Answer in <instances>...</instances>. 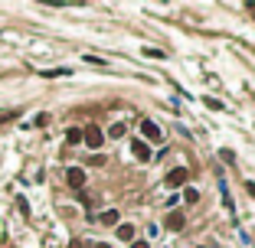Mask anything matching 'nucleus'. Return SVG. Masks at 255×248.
Segmentation results:
<instances>
[{
    "instance_id": "obj_5",
    "label": "nucleus",
    "mask_w": 255,
    "mask_h": 248,
    "mask_svg": "<svg viewBox=\"0 0 255 248\" xmlns=\"http://www.w3.org/2000/svg\"><path fill=\"white\" fill-rule=\"evenodd\" d=\"M183 222H187V219H183V212H177V209L167 216V229H170V232H180V229H183Z\"/></svg>"
},
{
    "instance_id": "obj_3",
    "label": "nucleus",
    "mask_w": 255,
    "mask_h": 248,
    "mask_svg": "<svg viewBox=\"0 0 255 248\" xmlns=\"http://www.w3.org/2000/svg\"><path fill=\"white\" fill-rule=\"evenodd\" d=\"M187 176H190L187 167H177V170L167 173V186H183V183H187Z\"/></svg>"
},
{
    "instance_id": "obj_11",
    "label": "nucleus",
    "mask_w": 255,
    "mask_h": 248,
    "mask_svg": "<svg viewBox=\"0 0 255 248\" xmlns=\"http://www.w3.org/2000/svg\"><path fill=\"white\" fill-rule=\"evenodd\" d=\"M206 108H213V111H222V101H216V98H206Z\"/></svg>"
},
{
    "instance_id": "obj_12",
    "label": "nucleus",
    "mask_w": 255,
    "mask_h": 248,
    "mask_svg": "<svg viewBox=\"0 0 255 248\" xmlns=\"http://www.w3.org/2000/svg\"><path fill=\"white\" fill-rule=\"evenodd\" d=\"M183 199H187V203H196V199H200V193H196V190H187V193H183Z\"/></svg>"
},
{
    "instance_id": "obj_14",
    "label": "nucleus",
    "mask_w": 255,
    "mask_h": 248,
    "mask_svg": "<svg viewBox=\"0 0 255 248\" xmlns=\"http://www.w3.org/2000/svg\"><path fill=\"white\" fill-rule=\"evenodd\" d=\"M72 248H82V242H72Z\"/></svg>"
},
{
    "instance_id": "obj_9",
    "label": "nucleus",
    "mask_w": 255,
    "mask_h": 248,
    "mask_svg": "<svg viewBox=\"0 0 255 248\" xmlns=\"http://www.w3.org/2000/svg\"><path fill=\"white\" fill-rule=\"evenodd\" d=\"M124 131L128 128H124L121 121H115V124H111V137H124Z\"/></svg>"
},
{
    "instance_id": "obj_10",
    "label": "nucleus",
    "mask_w": 255,
    "mask_h": 248,
    "mask_svg": "<svg viewBox=\"0 0 255 248\" xmlns=\"http://www.w3.org/2000/svg\"><path fill=\"white\" fill-rule=\"evenodd\" d=\"M101 222H105V226H111V222H118V212H115V209H108V212H101Z\"/></svg>"
},
{
    "instance_id": "obj_8",
    "label": "nucleus",
    "mask_w": 255,
    "mask_h": 248,
    "mask_svg": "<svg viewBox=\"0 0 255 248\" xmlns=\"http://www.w3.org/2000/svg\"><path fill=\"white\" fill-rule=\"evenodd\" d=\"M66 140H69V144H78V140H82V131H78V128H69Z\"/></svg>"
},
{
    "instance_id": "obj_13",
    "label": "nucleus",
    "mask_w": 255,
    "mask_h": 248,
    "mask_svg": "<svg viewBox=\"0 0 255 248\" xmlns=\"http://www.w3.org/2000/svg\"><path fill=\"white\" fill-rule=\"evenodd\" d=\"M131 248H151V245H147V242H134Z\"/></svg>"
},
{
    "instance_id": "obj_6",
    "label": "nucleus",
    "mask_w": 255,
    "mask_h": 248,
    "mask_svg": "<svg viewBox=\"0 0 255 248\" xmlns=\"http://www.w3.org/2000/svg\"><path fill=\"white\" fill-rule=\"evenodd\" d=\"M131 147H134V157H137V160H151V147H147L144 140H134Z\"/></svg>"
},
{
    "instance_id": "obj_4",
    "label": "nucleus",
    "mask_w": 255,
    "mask_h": 248,
    "mask_svg": "<svg viewBox=\"0 0 255 248\" xmlns=\"http://www.w3.org/2000/svg\"><path fill=\"white\" fill-rule=\"evenodd\" d=\"M141 134H144L147 140H160V128H157L154 121H141Z\"/></svg>"
},
{
    "instance_id": "obj_16",
    "label": "nucleus",
    "mask_w": 255,
    "mask_h": 248,
    "mask_svg": "<svg viewBox=\"0 0 255 248\" xmlns=\"http://www.w3.org/2000/svg\"><path fill=\"white\" fill-rule=\"evenodd\" d=\"M95 248H108V245H95Z\"/></svg>"
},
{
    "instance_id": "obj_1",
    "label": "nucleus",
    "mask_w": 255,
    "mask_h": 248,
    "mask_svg": "<svg viewBox=\"0 0 255 248\" xmlns=\"http://www.w3.org/2000/svg\"><path fill=\"white\" fill-rule=\"evenodd\" d=\"M82 140H85V144H89L92 151H95V147H101V140H105V134H101V128H98V124H89V128L82 131Z\"/></svg>"
},
{
    "instance_id": "obj_2",
    "label": "nucleus",
    "mask_w": 255,
    "mask_h": 248,
    "mask_svg": "<svg viewBox=\"0 0 255 248\" xmlns=\"http://www.w3.org/2000/svg\"><path fill=\"white\" fill-rule=\"evenodd\" d=\"M66 183L72 186V190H82V186H85V170H82V167H69L66 170Z\"/></svg>"
},
{
    "instance_id": "obj_7",
    "label": "nucleus",
    "mask_w": 255,
    "mask_h": 248,
    "mask_svg": "<svg viewBox=\"0 0 255 248\" xmlns=\"http://www.w3.org/2000/svg\"><path fill=\"white\" fill-rule=\"evenodd\" d=\"M118 238H124V242H134V226H118Z\"/></svg>"
},
{
    "instance_id": "obj_15",
    "label": "nucleus",
    "mask_w": 255,
    "mask_h": 248,
    "mask_svg": "<svg viewBox=\"0 0 255 248\" xmlns=\"http://www.w3.org/2000/svg\"><path fill=\"white\" fill-rule=\"evenodd\" d=\"M249 10H252V17H255V3H249Z\"/></svg>"
}]
</instances>
